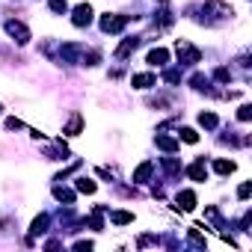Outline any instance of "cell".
Here are the masks:
<instances>
[{"label":"cell","instance_id":"obj_1","mask_svg":"<svg viewBox=\"0 0 252 252\" xmlns=\"http://www.w3.org/2000/svg\"><path fill=\"white\" fill-rule=\"evenodd\" d=\"M199 12H202V24H208V27H220V24H225L234 12H231V6L225 3V0H208V3H202L199 6Z\"/></svg>","mask_w":252,"mask_h":252},{"label":"cell","instance_id":"obj_2","mask_svg":"<svg viewBox=\"0 0 252 252\" xmlns=\"http://www.w3.org/2000/svg\"><path fill=\"white\" fill-rule=\"evenodd\" d=\"M175 51H178V60H181L184 65H196V63H202V51L193 48L187 39H178V42H175Z\"/></svg>","mask_w":252,"mask_h":252},{"label":"cell","instance_id":"obj_3","mask_svg":"<svg viewBox=\"0 0 252 252\" xmlns=\"http://www.w3.org/2000/svg\"><path fill=\"white\" fill-rule=\"evenodd\" d=\"M131 24V15H104L101 18V30L104 33H122Z\"/></svg>","mask_w":252,"mask_h":252},{"label":"cell","instance_id":"obj_4","mask_svg":"<svg viewBox=\"0 0 252 252\" xmlns=\"http://www.w3.org/2000/svg\"><path fill=\"white\" fill-rule=\"evenodd\" d=\"M6 33L12 36L15 45H27V42L33 39L30 30H27V24H21V21H6Z\"/></svg>","mask_w":252,"mask_h":252},{"label":"cell","instance_id":"obj_5","mask_svg":"<svg viewBox=\"0 0 252 252\" xmlns=\"http://www.w3.org/2000/svg\"><path fill=\"white\" fill-rule=\"evenodd\" d=\"M71 24L74 27H89L92 24V6L89 3H77L74 12H71Z\"/></svg>","mask_w":252,"mask_h":252},{"label":"cell","instance_id":"obj_6","mask_svg":"<svg viewBox=\"0 0 252 252\" xmlns=\"http://www.w3.org/2000/svg\"><path fill=\"white\" fill-rule=\"evenodd\" d=\"M146 63H149V65L163 68V65L169 63V51H166V48H152V51H149V57H146Z\"/></svg>","mask_w":252,"mask_h":252},{"label":"cell","instance_id":"obj_7","mask_svg":"<svg viewBox=\"0 0 252 252\" xmlns=\"http://www.w3.org/2000/svg\"><path fill=\"white\" fill-rule=\"evenodd\" d=\"M137 48H140V39H137V36H134V39H125V42L116 48V60H128Z\"/></svg>","mask_w":252,"mask_h":252},{"label":"cell","instance_id":"obj_8","mask_svg":"<svg viewBox=\"0 0 252 252\" xmlns=\"http://www.w3.org/2000/svg\"><path fill=\"white\" fill-rule=\"evenodd\" d=\"M131 86H134V89H152V86H158V77H155L152 71L134 74V77H131Z\"/></svg>","mask_w":252,"mask_h":252},{"label":"cell","instance_id":"obj_9","mask_svg":"<svg viewBox=\"0 0 252 252\" xmlns=\"http://www.w3.org/2000/svg\"><path fill=\"white\" fill-rule=\"evenodd\" d=\"M187 175H190V181H205V178H208V166H205V160L199 158L196 163H190V166H187Z\"/></svg>","mask_w":252,"mask_h":252},{"label":"cell","instance_id":"obj_10","mask_svg":"<svg viewBox=\"0 0 252 252\" xmlns=\"http://www.w3.org/2000/svg\"><path fill=\"white\" fill-rule=\"evenodd\" d=\"M175 202H178V211H193L196 208V193L193 190H181L175 196Z\"/></svg>","mask_w":252,"mask_h":252},{"label":"cell","instance_id":"obj_11","mask_svg":"<svg viewBox=\"0 0 252 252\" xmlns=\"http://www.w3.org/2000/svg\"><path fill=\"white\" fill-rule=\"evenodd\" d=\"M80 128H83V116H80V113H71V119L65 122L63 134H68V137H77V134H80Z\"/></svg>","mask_w":252,"mask_h":252},{"label":"cell","instance_id":"obj_12","mask_svg":"<svg viewBox=\"0 0 252 252\" xmlns=\"http://www.w3.org/2000/svg\"><path fill=\"white\" fill-rule=\"evenodd\" d=\"M152 172H155V163H152V160H143V163L137 166V172H134V181H137V184H146V181L152 178Z\"/></svg>","mask_w":252,"mask_h":252},{"label":"cell","instance_id":"obj_13","mask_svg":"<svg viewBox=\"0 0 252 252\" xmlns=\"http://www.w3.org/2000/svg\"><path fill=\"white\" fill-rule=\"evenodd\" d=\"M155 143H158V149H163L166 155H172V152L178 149V140H175V137H166V134H158Z\"/></svg>","mask_w":252,"mask_h":252},{"label":"cell","instance_id":"obj_14","mask_svg":"<svg viewBox=\"0 0 252 252\" xmlns=\"http://www.w3.org/2000/svg\"><path fill=\"white\" fill-rule=\"evenodd\" d=\"M214 169H217L220 175H231V172L237 169V163H234V160H214Z\"/></svg>","mask_w":252,"mask_h":252},{"label":"cell","instance_id":"obj_15","mask_svg":"<svg viewBox=\"0 0 252 252\" xmlns=\"http://www.w3.org/2000/svg\"><path fill=\"white\" fill-rule=\"evenodd\" d=\"M199 125H202V128H208V131H214L217 125H220V119L214 113H199Z\"/></svg>","mask_w":252,"mask_h":252},{"label":"cell","instance_id":"obj_16","mask_svg":"<svg viewBox=\"0 0 252 252\" xmlns=\"http://www.w3.org/2000/svg\"><path fill=\"white\" fill-rule=\"evenodd\" d=\"M110 220H113L116 225H128V222H134V214H128V211H116V214H110Z\"/></svg>","mask_w":252,"mask_h":252},{"label":"cell","instance_id":"obj_17","mask_svg":"<svg viewBox=\"0 0 252 252\" xmlns=\"http://www.w3.org/2000/svg\"><path fill=\"white\" fill-rule=\"evenodd\" d=\"M54 196H57L60 202H65V205H74V193L65 190V187H54Z\"/></svg>","mask_w":252,"mask_h":252},{"label":"cell","instance_id":"obj_18","mask_svg":"<svg viewBox=\"0 0 252 252\" xmlns=\"http://www.w3.org/2000/svg\"><path fill=\"white\" fill-rule=\"evenodd\" d=\"M33 234H42V231H48V214H39L36 220H33V228H30Z\"/></svg>","mask_w":252,"mask_h":252},{"label":"cell","instance_id":"obj_19","mask_svg":"<svg viewBox=\"0 0 252 252\" xmlns=\"http://www.w3.org/2000/svg\"><path fill=\"white\" fill-rule=\"evenodd\" d=\"M48 9H51L54 15H65V12H68V3H65V0H51Z\"/></svg>","mask_w":252,"mask_h":252},{"label":"cell","instance_id":"obj_20","mask_svg":"<svg viewBox=\"0 0 252 252\" xmlns=\"http://www.w3.org/2000/svg\"><path fill=\"white\" fill-rule=\"evenodd\" d=\"M178 137H181L184 143H190V146H193V143H199V134H196L193 128H181V131H178Z\"/></svg>","mask_w":252,"mask_h":252},{"label":"cell","instance_id":"obj_21","mask_svg":"<svg viewBox=\"0 0 252 252\" xmlns=\"http://www.w3.org/2000/svg\"><path fill=\"white\" fill-rule=\"evenodd\" d=\"M80 193H95V181L92 178H77V184H74Z\"/></svg>","mask_w":252,"mask_h":252},{"label":"cell","instance_id":"obj_22","mask_svg":"<svg viewBox=\"0 0 252 252\" xmlns=\"http://www.w3.org/2000/svg\"><path fill=\"white\" fill-rule=\"evenodd\" d=\"M163 166H166V172H169V175H178V172H181V163H178V160H172V158H166V160H163Z\"/></svg>","mask_w":252,"mask_h":252},{"label":"cell","instance_id":"obj_23","mask_svg":"<svg viewBox=\"0 0 252 252\" xmlns=\"http://www.w3.org/2000/svg\"><path fill=\"white\" fill-rule=\"evenodd\" d=\"M190 83H193V89H205V86H208V77H205V74H193Z\"/></svg>","mask_w":252,"mask_h":252},{"label":"cell","instance_id":"obj_24","mask_svg":"<svg viewBox=\"0 0 252 252\" xmlns=\"http://www.w3.org/2000/svg\"><path fill=\"white\" fill-rule=\"evenodd\" d=\"M190 243H193L196 249H205V237H199V231H196V228H190Z\"/></svg>","mask_w":252,"mask_h":252},{"label":"cell","instance_id":"obj_25","mask_svg":"<svg viewBox=\"0 0 252 252\" xmlns=\"http://www.w3.org/2000/svg\"><path fill=\"white\" fill-rule=\"evenodd\" d=\"M163 80H166V83H178V80H181V71H178V68H169V71L163 74Z\"/></svg>","mask_w":252,"mask_h":252},{"label":"cell","instance_id":"obj_26","mask_svg":"<svg viewBox=\"0 0 252 252\" xmlns=\"http://www.w3.org/2000/svg\"><path fill=\"white\" fill-rule=\"evenodd\" d=\"M237 119H240V122H249V119H252V107H249V104H243V107L237 110Z\"/></svg>","mask_w":252,"mask_h":252},{"label":"cell","instance_id":"obj_27","mask_svg":"<svg viewBox=\"0 0 252 252\" xmlns=\"http://www.w3.org/2000/svg\"><path fill=\"white\" fill-rule=\"evenodd\" d=\"M214 77H217V80H222V83H228V80H231V71H228V68H217V71H214Z\"/></svg>","mask_w":252,"mask_h":252},{"label":"cell","instance_id":"obj_28","mask_svg":"<svg viewBox=\"0 0 252 252\" xmlns=\"http://www.w3.org/2000/svg\"><path fill=\"white\" fill-rule=\"evenodd\" d=\"M249 193H252V184L246 181V184H240V190H237V199L243 202V199H249Z\"/></svg>","mask_w":252,"mask_h":252},{"label":"cell","instance_id":"obj_29","mask_svg":"<svg viewBox=\"0 0 252 252\" xmlns=\"http://www.w3.org/2000/svg\"><path fill=\"white\" fill-rule=\"evenodd\" d=\"M6 128H9V131H18L21 122H18V119H6Z\"/></svg>","mask_w":252,"mask_h":252},{"label":"cell","instance_id":"obj_30","mask_svg":"<svg viewBox=\"0 0 252 252\" xmlns=\"http://www.w3.org/2000/svg\"><path fill=\"white\" fill-rule=\"evenodd\" d=\"M74 249H92V240H77Z\"/></svg>","mask_w":252,"mask_h":252},{"label":"cell","instance_id":"obj_31","mask_svg":"<svg viewBox=\"0 0 252 252\" xmlns=\"http://www.w3.org/2000/svg\"><path fill=\"white\" fill-rule=\"evenodd\" d=\"M160 3H166V0H160Z\"/></svg>","mask_w":252,"mask_h":252}]
</instances>
